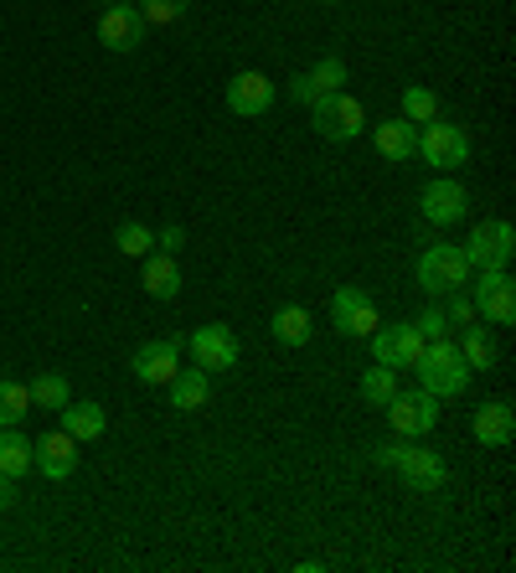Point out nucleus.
Returning <instances> with one entry per match:
<instances>
[{
    "label": "nucleus",
    "mask_w": 516,
    "mask_h": 573,
    "mask_svg": "<svg viewBox=\"0 0 516 573\" xmlns=\"http://www.w3.org/2000/svg\"><path fill=\"white\" fill-rule=\"evenodd\" d=\"M181 243H186V227H165V233H161V254H176Z\"/></svg>",
    "instance_id": "35"
},
{
    "label": "nucleus",
    "mask_w": 516,
    "mask_h": 573,
    "mask_svg": "<svg viewBox=\"0 0 516 573\" xmlns=\"http://www.w3.org/2000/svg\"><path fill=\"white\" fill-rule=\"evenodd\" d=\"M290 99H295V104H315V89H310V78H305V73L290 78Z\"/></svg>",
    "instance_id": "34"
},
{
    "label": "nucleus",
    "mask_w": 516,
    "mask_h": 573,
    "mask_svg": "<svg viewBox=\"0 0 516 573\" xmlns=\"http://www.w3.org/2000/svg\"><path fill=\"white\" fill-rule=\"evenodd\" d=\"M408 372H418V388L434 392V398H459V392L471 388V367L459 357L455 336L424 341V351H418V362H413Z\"/></svg>",
    "instance_id": "1"
},
{
    "label": "nucleus",
    "mask_w": 516,
    "mask_h": 573,
    "mask_svg": "<svg viewBox=\"0 0 516 573\" xmlns=\"http://www.w3.org/2000/svg\"><path fill=\"white\" fill-rule=\"evenodd\" d=\"M372 460L383 470H393V475H403V485H413V491H444V481H449V470H444L439 454L424 450V444H408V439L372 450Z\"/></svg>",
    "instance_id": "2"
},
{
    "label": "nucleus",
    "mask_w": 516,
    "mask_h": 573,
    "mask_svg": "<svg viewBox=\"0 0 516 573\" xmlns=\"http://www.w3.org/2000/svg\"><path fill=\"white\" fill-rule=\"evenodd\" d=\"M11 507H16V481L0 470V512H11Z\"/></svg>",
    "instance_id": "36"
},
{
    "label": "nucleus",
    "mask_w": 516,
    "mask_h": 573,
    "mask_svg": "<svg viewBox=\"0 0 516 573\" xmlns=\"http://www.w3.org/2000/svg\"><path fill=\"white\" fill-rule=\"evenodd\" d=\"M387 419H393V429H398V439H418V434H428L434 423H439V398L434 392H393L387 398Z\"/></svg>",
    "instance_id": "11"
},
{
    "label": "nucleus",
    "mask_w": 516,
    "mask_h": 573,
    "mask_svg": "<svg viewBox=\"0 0 516 573\" xmlns=\"http://www.w3.org/2000/svg\"><path fill=\"white\" fill-rule=\"evenodd\" d=\"M367 341H372V362L393 367V372L413 367V362H418V351H424V331H418L413 320H398V326H377Z\"/></svg>",
    "instance_id": "9"
},
{
    "label": "nucleus",
    "mask_w": 516,
    "mask_h": 573,
    "mask_svg": "<svg viewBox=\"0 0 516 573\" xmlns=\"http://www.w3.org/2000/svg\"><path fill=\"white\" fill-rule=\"evenodd\" d=\"M227 109L243 114V120H259V114L274 109V83H269L264 73H237L233 83H227Z\"/></svg>",
    "instance_id": "16"
},
{
    "label": "nucleus",
    "mask_w": 516,
    "mask_h": 573,
    "mask_svg": "<svg viewBox=\"0 0 516 573\" xmlns=\"http://www.w3.org/2000/svg\"><path fill=\"white\" fill-rule=\"evenodd\" d=\"M459 357H465V367L471 372H486L490 362H496V341H490V331L480 326V320H471V326H459Z\"/></svg>",
    "instance_id": "23"
},
{
    "label": "nucleus",
    "mask_w": 516,
    "mask_h": 573,
    "mask_svg": "<svg viewBox=\"0 0 516 573\" xmlns=\"http://www.w3.org/2000/svg\"><path fill=\"white\" fill-rule=\"evenodd\" d=\"M109 6H130V0H109Z\"/></svg>",
    "instance_id": "37"
},
{
    "label": "nucleus",
    "mask_w": 516,
    "mask_h": 573,
    "mask_svg": "<svg viewBox=\"0 0 516 573\" xmlns=\"http://www.w3.org/2000/svg\"><path fill=\"white\" fill-rule=\"evenodd\" d=\"M444 320H449V331H459V326L480 320V316H475V305H471V295H465V289H449V295H444Z\"/></svg>",
    "instance_id": "32"
},
{
    "label": "nucleus",
    "mask_w": 516,
    "mask_h": 573,
    "mask_svg": "<svg viewBox=\"0 0 516 573\" xmlns=\"http://www.w3.org/2000/svg\"><path fill=\"white\" fill-rule=\"evenodd\" d=\"M413 326H418V331H424V341H439V336H449V320H444V310L439 305H428L424 316L413 320Z\"/></svg>",
    "instance_id": "33"
},
{
    "label": "nucleus",
    "mask_w": 516,
    "mask_h": 573,
    "mask_svg": "<svg viewBox=\"0 0 516 573\" xmlns=\"http://www.w3.org/2000/svg\"><path fill=\"white\" fill-rule=\"evenodd\" d=\"M305 78H310V89H315V99H321V93H341V83H346V62L331 52V58H321Z\"/></svg>",
    "instance_id": "29"
},
{
    "label": "nucleus",
    "mask_w": 516,
    "mask_h": 573,
    "mask_svg": "<svg viewBox=\"0 0 516 573\" xmlns=\"http://www.w3.org/2000/svg\"><path fill=\"white\" fill-rule=\"evenodd\" d=\"M114 248L119 254H130V258H145V254H155V233H150L145 223H119L114 227Z\"/></svg>",
    "instance_id": "28"
},
{
    "label": "nucleus",
    "mask_w": 516,
    "mask_h": 573,
    "mask_svg": "<svg viewBox=\"0 0 516 573\" xmlns=\"http://www.w3.org/2000/svg\"><path fill=\"white\" fill-rule=\"evenodd\" d=\"M459 248H465V258H471V269H512L516 233H512V223L490 217V223H475L471 238L459 243Z\"/></svg>",
    "instance_id": "5"
},
{
    "label": "nucleus",
    "mask_w": 516,
    "mask_h": 573,
    "mask_svg": "<svg viewBox=\"0 0 516 573\" xmlns=\"http://www.w3.org/2000/svg\"><path fill=\"white\" fill-rule=\"evenodd\" d=\"M165 392H171V408H176V413H196V408H206V398H212V372H202V367L176 372V378L165 382Z\"/></svg>",
    "instance_id": "19"
},
{
    "label": "nucleus",
    "mask_w": 516,
    "mask_h": 573,
    "mask_svg": "<svg viewBox=\"0 0 516 573\" xmlns=\"http://www.w3.org/2000/svg\"><path fill=\"white\" fill-rule=\"evenodd\" d=\"M393 392H398V372H393V367L372 362L367 372H362V398H367V403H377V408H383L387 398H393Z\"/></svg>",
    "instance_id": "27"
},
{
    "label": "nucleus",
    "mask_w": 516,
    "mask_h": 573,
    "mask_svg": "<svg viewBox=\"0 0 516 573\" xmlns=\"http://www.w3.org/2000/svg\"><path fill=\"white\" fill-rule=\"evenodd\" d=\"M471 258L459 243H439V248H424L418 254V289L428 295H449V289H465L471 285Z\"/></svg>",
    "instance_id": "4"
},
{
    "label": "nucleus",
    "mask_w": 516,
    "mask_h": 573,
    "mask_svg": "<svg viewBox=\"0 0 516 573\" xmlns=\"http://www.w3.org/2000/svg\"><path fill=\"white\" fill-rule=\"evenodd\" d=\"M145 16H140V6H109V11L99 16V42L109 47V52H134V47L145 42Z\"/></svg>",
    "instance_id": "15"
},
{
    "label": "nucleus",
    "mask_w": 516,
    "mask_h": 573,
    "mask_svg": "<svg viewBox=\"0 0 516 573\" xmlns=\"http://www.w3.org/2000/svg\"><path fill=\"white\" fill-rule=\"evenodd\" d=\"M62 429L78 439V444H89V439H103V429H109V419H103V408L99 403H73L68 398V408H62Z\"/></svg>",
    "instance_id": "20"
},
{
    "label": "nucleus",
    "mask_w": 516,
    "mask_h": 573,
    "mask_svg": "<svg viewBox=\"0 0 516 573\" xmlns=\"http://www.w3.org/2000/svg\"><path fill=\"white\" fill-rule=\"evenodd\" d=\"M418 155H424L428 166L455 171V166H465V161H471V140H465V130H459V124L428 120V124H418Z\"/></svg>",
    "instance_id": "7"
},
{
    "label": "nucleus",
    "mask_w": 516,
    "mask_h": 573,
    "mask_svg": "<svg viewBox=\"0 0 516 573\" xmlns=\"http://www.w3.org/2000/svg\"><path fill=\"white\" fill-rule=\"evenodd\" d=\"M269 326H274V341H280V347H305L310 331H315V320H310L305 305H280Z\"/></svg>",
    "instance_id": "22"
},
{
    "label": "nucleus",
    "mask_w": 516,
    "mask_h": 573,
    "mask_svg": "<svg viewBox=\"0 0 516 573\" xmlns=\"http://www.w3.org/2000/svg\"><path fill=\"white\" fill-rule=\"evenodd\" d=\"M0 470H6L11 481L31 470V439H27V434H16V429H0Z\"/></svg>",
    "instance_id": "25"
},
{
    "label": "nucleus",
    "mask_w": 516,
    "mask_h": 573,
    "mask_svg": "<svg viewBox=\"0 0 516 573\" xmlns=\"http://www.w3.org/2000/svg\"><path fill=\"white\" fill-rule=\"evenodd\" d=\"M145 289L155 295V300H176L181 295L176 254H145Z\"/></svg>",
    "instance_id": "21"
},
{
    "label": "nucleus",
    "mask_w": 516,
    "mask_h": 573,
    "mask_svg": "<svg viewBox=\"0 0 516 573\" xmlns=\"http://www.w3.org/2000/svg\"><path fill=\"white\" fill-rule=\"evenodd\" d=\"M475 439H480V444H490V450H502V444H512V434H516V413H512V403H502V398H496V403H480L475 408Z\"/></svg>",
    "instance_id": "18"
},
{
    "label": "nucleus",
    "mask_w": 516,
    "mask_h": 573,
    "mask_svg": "<svg viewBox=\"0 0 516 573\" xmlns=\"http://www.w3.org/2000/svg\"><path fill=\"white\" fill-rule=\"evenodd\" d=\"M192 0H140V16H145V27H171L186 16Z\"/></svg>",
    "instance_id": "31"
},
{
    "label": "nucleus",
    "mask_w": 516,
    "mask_h": 573,
    "mask_svg": "<svg viewBox=\"0 0 516 573\" xmlns=\"http://www.w3.org/2000/svg\"><path fill=\"white\" fill-rule=\"evenodd\" d=\"M186 347H192V357H196L202 372H233L237 367V331L233 326H222V320L196 326V331L186 336Z\"/></svg>",
    "instance_id": "10"
},
{
    "label": "nucleus",
    "mask_w": 516,
    "mask_h": 573,
    "mask_svg": "<svg viewBox=\"0 0 516 573\" xmlns=\"http://www.w3.org/2000/svg\"><path fill=\"white\" fill-rule=\"evenodd\" d=\"M403 120H408V124L439 120V99H434V89H408V93H403Z\"/></svg>",
    "instance_id": "30"
},
{
    "label": "nucleus",
    "mask_w": 516,
    "mask_h": 573,
    "mask_svg": "<svg viewBox=\"0 0 516 573\" xmlns=\"http://www.w3.org/2000/svg\"><path fill=\"white\" fill-rule=\"evenodd\" d=\"M475 316L486 320V326H512L516 320V285L506 269H480V279H475Z\"/></svg>",
    "instance_id": "6"
},
{
    "label": "nucleus",
    "mask_w": 516,
    "mask_h": 573,
    "mask_svg": "<svg viewBox=\"0 0 516 573\" xmlns=\"http://www.w3.org/2000/svg\"><path fill=\"white\" fill-rule=\"evenodd\" d=\"M372 145H377V155H383V161L403 166V161H413V155H418V124H408L403 114H398V120L372 124Z\"/></svg>",
    "instance_id": "17"
},
{
    "label": "nucleus",
    "mask_w": 516,
    "mask_h": 573,
    "mask_svg": "<svg viewBox=\"0 0 516 573\" xmlns=\"http://www.w3.org/2000/svg\"><path fill=\"white\" fill-rule=\"evenodd\" d=\"M418 212H424V223H434V227H455V223H465L471 196H465L459 182H449V176H434V182L418 192Z\"/></svg>",
    "instance_id": "12"
},
{
    "label": "nucleus",
    "mask_w": 516,
    "mask_h": 573,
    "mask_svg": "<svg viewBox=\"0 0 516 573\" xmlns=\"http://www.w3.org/2000/svg\"><path fill=\"white\" fill-rule=\"evenodd\" d=\"M321 6H336V0H321Z\"/></svg>",
    "instance_id": "38"
},
{
    "label": "nucleus",
    "mask_w": 516,
    "mask_h": 573,
    "mask_svg": "<svg viewBox=\"0 0 516 573\" xmlns=\"http://www.w3.org/2000/svg\"><path fill=\"white\" fill-rule=\"evenodd\" d=\"M31 465L42 470L47 481H68L78 470V439L68 434V429H52V434H42L37 444H31Z\"/></svg>",
    "instance_id": "14"
},
{
    "label": "nucleus",
    "mask_w": 516,
    "mask_h": 573,
    "mask_svg": "<svg viewBox=\"0 0 516 573\" xmlns=\"http://www.w3.org/2000/svg\"><path fill=\"white\" fill-rule=\"evenodd\" d=\"M331 326H336L341 336H372L377 326H383V316H377V300H372L367 289L341 285L336 295H331Z\"/></svg>",
    "instance_id": "8"
},
{
    "label": "nucleus",
    "mask_w": 516,
    "mask_h": 573,
    "mask_svg": "<svg viewBox=\"0 0 516 573\" xmlns=\"http://www.w3.org/2000/svg\"><path fill=\"white\" fill-rule=\"evenodd\" d=\"M68 398H73V392H68V378H62V372H42V378H31V403L47 408V413H62Z\"/></svg>",
    "instance_id": "26"
},
{
    "label": "nucleus",
    "mask_w": 516,
    "mask_h": 573,
    "mask_svg": "<svg viewBox=\"0 0 516 573\" xmlns=\"http://www.w3.org/2000/svg\"><path fill=\"white\" fill-rule=\"evenodd\" d=\"M130 372L145 382V388H165V382L181 372V341L176 336H165V341H145V347L134 351Z\"/></svg>",
    "instance_id": "13"
},
{
    "label": "nucleus",
    "mask_w": 516,
    "mask_h": 573,
    "mask_svg": "<svg viewBox=\"0 0 516 573\" xmlns=\"http://www.w3.org/2000/svg\"><path fill=\"white\" fill-rule=\"evenodd\" d=\"M310 120H315V135L331 140V145H346V140L362 135V124H367V109H362V99H352V93H321L315 104H310Z\"/></svg>",
    "instance_id": "3"
},
{
    "label": "nucleus",
    "mask_w": 516,
    "mask_h": 573,
    "mask_svg": "<svg viewBox=\"0 0 516 573\" xmlns=\"http://www.w3.org/2000/svg\"><path fill=\"white\" fill-rule=\"evenodd\" d=\"M27 413H31V388L16 378H0V429H16Z\"/></svg>",
    "instance_id": "24"
}]
</instances>
